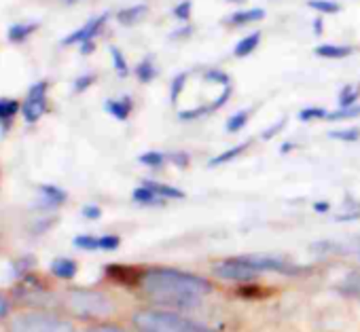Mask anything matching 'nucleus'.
Wrapping results in <instances>:
<instances>
[{
    "label": "nucleus",
    "instance_id": "f257e3e1",
    "mask_svg": "<svg viewBox=\"0 0 360 332\" xmlns=\"http://www.w3.org/2000/svg\"><path fill=\"white\" fill-rule=\"evenodd\" d=\"M140 288L157 303L172 307L195 305L202 296L212 292V284L191 271L153 267L140 275Z\"/></svg>",
    "mask_w": 360,
    "mask_h": 332
},
{
    "label": "nucleus",
    "instance_id": "f03ea898",
    "mask_svg": "<svg viewBox=\"0 0 360 332\" xmlns=\"http://www.w3.org/2000/svg\"><path fill=\"white\" fill-rule=\"evenodd\" d=\"M131 319L138 332H214L206 324L161 309H140Z\"/></svg>",
    "mask_w": 360,
    "mask_h": 332
},
{
    "label": "nucleus",
    "instance_id": "7ed1b4c3",
    "mask_svg": "<svg viewBox=\"0 0 360 332\" xmlns=\"http://www.w3.org/2000/svg\"><path fill=\"white\" fill-rule=\"evenodd\" d=\"M64 305L72 315L83 319H104L115 311V303L110 300V296L98 290H83V288L66 292Z\"/></svg>",
    "mask_w": 360,
    "mask_h": 332
},
{
    "label": "nucleus",
    "instance_id": "20e7f679",
    "mask_svg": "<svg viewBox=\"0 0 360 332\" xmlns=\"http://www.w3.org/2000/svg\"><path fill=\"white\" fill-rule=\"evenodd\" d=\"M9 332H75V326L47 311H24L11 319Z\"/></svg>",
    "mask_w": 360,
    "mask_h": 332
},
{
    "label": "nucleus",
    "instance_id": "39448f33",
    "mask_svg": "<svg viewBox=\"0 0 360 332\" xmlns=\"http://www.w3.org/2000/svg\"><path fill=\"white\" fill-rule=\"evenodd\" d=\"M49 81L41 79L32 83L22 100V117L26 125H37L49 112Z\"/></svg>",
    "mask_w": 360,
    "mask_h": 332
},
{
    "label": "nucleus",
    "instance_id": "423d86ee",
    "mask_svg": "<svg viewBox=\"0 0 360 332\" xmlns=\"http://www.w3.org/2000/svg\"><path fill=\"white\" fill-rule=\"evenodd\" d=\"M212 273L217 277H221V279H227V281H250V279L261 275V271L252 263L250 254L219 260V263L212 265Z\"/></svg>",
    "mask_w": 360,
    "mask_h": 332
},
{
    "label": "nucleus",
    "instance_id": "0eeeda50",
    "mask_svg": "<svg viewBox=\"0 0 360 332\" xmlns=\"http://www.w3.org/2000/svg\"><path fill=\"white\" fill-rule=\"evenodd\" d=\"M108 20H110V13H108V11H104V13H100V15L87 20L81 28H77V30H72L70 34H66V36L62 39L60 45H62V47H81V45H85V43H96V39L104 32Z\"/></svg>",
    "mask_w": 360,
    "mask_h": 332
},
{
    "label": "nucleus",
    "instance_id": "6e6552de",
    "mask_svg": "<svg viewBox=\"0 0 360 332\" xmlns=\"http://www.w3.org/2000/svg\"><path fill=\"white\" fill-rule=\"evenodd\" d=\"M261 20H265V9L263 7H250V9L233 11L231 15H227L223 20V24L227 28H246V26H252V24H257Z\"/></svg>",
    "mask_w": 360,
    "mask_h": 332
},
{
    "label": "nucleus",
    "instance_id": "1a4fd4ad",
    "mask_svg": "<svg viewBox=\"0 0 360 332\" xmlns=\"http://www.w3.org/2000/svg\"><path fill=\"white\" fill-rule=\"evenodd\" d=\"M134 108H136V104H134V98L131 95H121V98H108L106 102H104V110H106V114H110L115 121H121V123H125L129 117H131V112H134Z\"/></svg>",
    "mask_w": 360,
    "mask_h": 332
},
{
    "label": "nucleus",
    "instance_id": "9d476101",
    "mask_svg": "<svg viewBox=\"0 0 360 332\" xmlns=\"http://www.w3.org/2000/svg\"><path fill=\"white\" fill-rule=\"evenodd\" d=\"M39 30H41V24L34 22V20L15 22V24H11L9 30H7V41L13 43V45H24V43H28Z\"/></svg>",
    "mask_w": 360,
    "mask_h": 332
},
{
    "label": "nucleus",
    "instance_id": "9b49d317",
    "mask_svg": "<svg viewBox=\"0 0 360 332\" xmlns=\"http://www.w3.org/2000/svg\"><path fill=\"white\" fill-rule=\"evenodd\" d=\"M356 47L354 45H339V43H320L314 47V55L320 60H345L349 55H354Z\"/></svg>",
    "mask_w": 360,
    "mask_h": 332
},
{
    "label": "nucleus",
    "instance_id": "f8f14e48",
    "mask_svg": "<svg viewBox=\"0 0 360 332\" xmlns=\"http://www.w3.org/2000/svg\"><path fill=\"white\" fill-rule=\"evenodd\" d=\"M146 13H148V5H146V3H134V5H129V7L119 9L117 15H115V20H117L119 26L131 28V26L140 24V22L146 18Z\"/></svg>",
    "mask_w": 360,
    "mask_h": 332
},
{
    "label": "nucleus",
    "instance_id": "ddd939ff",
    "mask_svg": "<svg viewBox=\"0 0 360 332\" xmlns=\"http://www.w3.org/2000/svg\"><path fill=\"white\" fill-rule=\"evenodd\" d=\"M18 114H22V102L18 98H9V95L0 98V129L3 131L11 129Z\"/></svg>",
    "mask_w": 360,
    "mask_h": 332
},
{
    "label": "nucleus",
    "instance_id": "4468645a",
    "mask_svg": "<svg viewBox=\"0 0 360 332\" xmlns=\"http://www.w3.org/2000/svg\"><path fill=\"white\" fill-rule=\"evenodd\" d=\"M261 41H263V34H261L259 30H257V32H250V34H246V36H242V39L236 43V47H233V58H236V60L250 58V55L259 49Z\"/></svg>",
    "mask_w": 360,
    "mask_h": 332
},
{
    "label": "nucleus",
    "instance_id": "2eb2a0df",
    "mask_svg": "<svg viewBox=\"0 0 360 332\" xmlns=\"http://www.w3.org/2000/svg\"><path fill=\"white\" fill-rule=\"evenodd\" d=\"M131 72H134V77H136V81H138L140 85H150V83L157 79V74H159V70H157V64H155L153 55L142 58V60L136 64V68H134Z\"/></svg>",
    "mask_w": 360,
    "mask_h": 332
},
{
    "label": "nucleus",
    "instance_id": "dca6fc26",
    "mask_svg": "<svg viewBox=\"0 0 360 332\" xmlns=\"http://www.w3.org/2000/svg\"><path fill=\"white\" fill-rule=\"evenodd\" d=\"M131 201L142 206V208H163L167 201L161 199L159 195H155L146 185H138L134 191H131Z\"/></svg>",
    "mask_w": 360,
    "mask_h": 332
},
{
    "label": "nucleus",
    "instance_id": "f3484780",
    "mask_svg": "<svg viewBox=\"0 0 360 332\" xmlns=\"http://www.w3.org/2000/svg\"><path fill=\"white\" fill-rule=\"evenodd\" d=\"M142 185H146L155 195H159L165 201H180V199L187 197L185 191H180L178 187H172V185H165V182H159V180H144Z\"/></svg>",
    "mask_w": 360,
    "mask_h": 332
},
{
    "label": "nucleus",
    "instance_id": "a211bd4d",
    "mask_svg": "<svg viewBox=\"0 0 360 332\" xmlns=\"http://www.w3.org/2000/svg\"><path fill=\"white\" fill-rule=\"evenodd\" d=\"M250 146H252V140H246V142H242V144H236V146H231V148L219 152L217 157H212V159L208 161V165H210V168H219V165L231 163V161H236L238 157H242Z\"/></svg>",
    "mask_w": 360,
    "mask_h": 332
},
{
    "label": "nucleus",
    "instance_id": "6ab92c4d",
    "mask_svg": "<svg viewBox=\"0 0 360 332\" xmlns=\"http://www.w3.org/2000/svg\"><path fill=\"white\" fill-rule=\"evenodd\" d=\"M39 195H41V201H43L47 208H60V206H64L66 199H68L66 191L60 189V187H53V185H43V187L39 189Z\"/></svg>",
    "mask_w": 360,
    "mask_h": 332
},
{
    "label": "nucleus",
    "instance_id": "aec40b11",
    "mask_svg": "<svg viewBox=\"0 0 360 332\" xmlns=\"http://www.w3.org/2000/svg\"><path fill=\"white\" fill-rule=\"evenodd\" d=\"M189 70H183V72H178L172 77L169 81V104H178L180 102V95L185 93V87L189 83Z\"/></svg>",
    "mask_w": 360,
    "mask_h": 332
},
{
    "label": "nucleus",
    "instance_id": "412c9836",
    "mask_svg": "<svg viewBox=\"0 0 360 332\" xmlns=\"http://www.w3.org/2000/svg\"><path fill=\"white\" fill-rule=\"evenodd\" d=\"M138 163L144 165L148 170H161L163 165L167 163V152L161 150H146L142 154H138Z\"/></svg>",
    "mask_w": 360,
    "mask_h": 332
},
{
    "label": "nucleus",
    "instance_id": "4be33fe9",
    "mask_svg": "<svg viewBox=\"0 0 360 332\" xmlns=\"http://www.w3.org/2000/svg\"><path fill=\"white\" fill-rule=\"evenodd\" d=\"M110 62H112V70H115V74L119 77V79H127L129 74H131V68H129V64H127V58L123 55V51L119 49V47H115V45H110Z\"/></svg>",
    "mask_w": 360,
    "mask_h": 332
},
{
    "label": "nucleus",
    "instance_id": "5701e85b",
    "mask_svg": "<svg viewBox=\"0 0 360 332\" xmlns=\"http://www.w3.org/2000/svg\"><path fill=\"white\" fill-rule=\"evenodd\" d=\"M250 114H252V110H250V108H240L238 112H233V114L225 121V129H227V133H240V131L248 125Z\"/></svg>",
    "mask_w": 360,
    "mask_h": 332
},
{
    "label": "nucleus",
    "instance_id": "b1692460",
    "mask_svg": "<svg viewBox=\"0 0 360 332\" xmlns=\"http://www.w3.org/2000/svg\"><path fill=\"white\" fill-rule=\"evenodd\" d=\"M51 273L56 277H62V279H72L75 273H77V263L72 258H66V256H60L51 263Z\"/></svg>",
    "mask_w": 360,
    "mask_h": 332
},
{
    "label": "nucleus",
    "instance_id": "393cba45",
    "mask_svg": "<svg viewBox=\"0 0 360 332\" xmlns=\"http://www.w3.org/2000/svg\"><path fill=\"white\" fill-rule=\"evenodd\" d=\"M360 104V89L358 85H343L337 95V108H349Z\"/></svg>",
    "mask_w": 360,
    "mask_h": 332
},
{
    "label": "nucleus",
    "instance_id": "a878e982",
    "mask_svg": "<svg viewBox=\"0 0 360 332\" xmlns=\"http://www.w3.org/2000/svg\"><path fill=\"white\" fill-rule=\"evenodd\" d=\"M307 7L311 11H316L318 15H337L341 13V3H337V0H307Z\"/></svg>",
    "mask_w": 360,
    "mask_h": 332
},
{
    "label": "nucleus",
    "instance_id": "bb28decb",
    "mask_svg": "<svg viewBox=\"0 0 360 332\" xmlns=\"http://www.w3.org/2000/svg\"><path fill=\"white\" fill-rule=\"evenodd\" d=\"M354 119H360V104L349 106V108L328 110V117H326L328 123H341V121H354Z\"/></svg>",
    "mask_w": 360,
    "mask_h": 332
},
{
    "label": "nucleus",
    "instance_id": "cd10ccee",
    "mask_svg": "<svg viewBox=\"0 0 360 332\" xmlns=\"http://www.w3.org/2000/svg\"><path fill=\"white\" fill-rule=\"evenodd\" d=\"M299 121L301 123H316V121H326L328 110L324 106H305L299 110Z\"/></svg>",
    "mask_w": 360,
    "mask_h": 332
},
{
    "label": "nucleus",
    "instance_id": "c85d7f7f",
    "mask_svg": "<svg viewBox=\"0 0 360 332\" xmlns=\"http://www.w3.org/2000/svg\"><path fill=\"white\" fill-rule=\"evenodd\" d=\"M191 15H193V3L191 0H180L172 7V18L180 24H191Z\"/></svg>",
    "mask_w": 360,
    "mask_h": 332
},
{
    "label": "nucleus",
    "instance_id": "c756f323",
    "mask_svg": "<svg viewBox=\"0 0 360 332\" xmlns=\"http://www.w3.org/2000/svg\"><path fill=\"white\" fill-rule=\"evenodd\" d=\"M204 81L206 83H212V85H219V87H227V85H231V77H229V72L227 70H223V68H206L204 70Z\"/></svg>",
    "mask_w": 360,
    "mask_h": 332
},
{
    "label": "nucleus",
    "instance_id": "7c9ffc66",
    "mask_svg": "<svg viewBox=\"0 0 360 332\" xmlns=\"http://www.w3.org/2000/svg\"><path fill=\"white\" fill-rule=\"evenodd\" d=\"M208 114H212L210 112V104H202V106H193V108H187V110H180L178 112V121L193 123V121H200V119H204Z\"/></svg>",
    "mask_w": 360,
    "mask_h": 332
},
{
    "label": "nucleus",
    "instance_id": "2f4dec72",
    "mask_svg": "<svg viewBox=\"0 0 360 332\" xmlns=\"http://www.w3.org/2000/svg\"><path fill=\"white\" fill-rule=\"evenodd\" d=\"M330 140H339V142H358L360 140V127L356 125H349V127H341V129H333L328 133Z\"/></svg>",
    "mask_w": 360,
    "mask_h": 332
},
{
    "label": "nucleus",
    "instance_id": "473e14b6",
    "mask_svg": "<svg viewBox=\"0 0 360 332\" xmlns=\"http://www.w3.org/2000/svg\"><path fill=\"white\" fill-rule=\"evenodd\" d=\"M75 246L79 250L96 252V250H102V239H100V235H77L75 237Z\"/></svg>",
    "mask_w": 360,
    "mask_h": 332
},
{
    "label": "nucleus",
    "instance_id": "72a5a7b5",
    "mask_svg": "<svg viewBox=\"0 0 360 332\" xmlns=\"http://www.w3.org/2000/svg\"><path fill=\"white\" fill-rule=\"evenodd\" d=\"M96 81H98V74H96V72L79 74V77L75 79V83H72V91H75V93H85V91H89V89L96 85Z\"/></svg>",
    "mask_w": 360,
    "mask_h": 332
},
{
    "label": "nucleus",
    "instance_id": "f704fd0d",
    "mask_svg": "<svg viewBox=\"0 0 360 332\" xmlns=\"http://www.w3.org/2000/svg\"><path fill=\"white\" fill-rule=\"evenodd\" d=\"M231 95H233V85H227V87H223L221 89V93L210 102V112L214 114V112H219L221 108H225L227 104H229V100H231Z\"/></svg>",
    "mask_w": 360,
    "mask_h": 332
},
{
    "label": "nucleus",
    "instance_id": "c9c22d12",
    "mask_svg": "<svg viewBox=\"0 0 360 332\" xmlns=\"http://www.w3.org/2000/svg\"><path fill=\"white\" fill-rule=\"evenodd\" d=\"M193 32H195V28H193L191 24H183L180 28H176V30H172V32H169V41H174V43L189 41V39L193 36Z\"/></svg>",
    "mask_w": 360,
    "mask_h": 332
},
{
    "label": "nucleus",
    "instance_id": "e433bc0d",
    "mask_svg": "<svg viewBox=\"0 0 360 332\" xmlns=\"http://www.w3.org/2000/svg\"><path fill=\"white\" fill-rule=\"evenodd\" d=\"M167 161L174 163L176 168H189L191 163V154L185 150H176V152H167Z\"/></svg>",
    "mask_w": 360,
    "mask_h": 332
},
{
    "label": "nucleus",
    "instance_id": "4c0bfd02",
    "mask_svg": "<svg viewBox=\"0 0 360 332\" xmlns=\"http://www.w3.org/2000/svg\"><path fill=\"white\" fill-rule=\"evenodd\" d=\"M286 121H288L286 117L278 119V121H276L274 125H269V127H267V129H265V131L261 133V140H265V142H267V140H271V138L280 135V131H282V129L286 127Z\"/></svg>",
    "mask_w": 360,
    "mask_h": 332
},
{
    "label": "nucleus",
    "instance_id": "58836bf2",
    "mask_svg": "<svg viewBox=\"0 0 360 332\" xmlns=\"http://www.w3.org/2000/svg\"><path fill=\"white\" fill-rule=\"evenodd\" d=\"M311 30H314V36H324V15H316L314 22H311Z\"/></svg>",
    "mask_w": 360,
    "mask_h": 332
},
{
    "label": "nucleus",
    "instance_id": "ea45409f",
    "mask_svg": "<svg viewBox=\"0 0 360 332\" xmlns=\"http://www.w3.org/2000/svg\"><path fill=\"white\" fill-rule=\"evenodd\" d=\"M85 332H125L123 328H119V326H110V324H100V326H91L89 330H85Z\"/></svg>",
    "mask_w": 360,
    "mask_h": 332
},
{
    "label": "nucleus",
    "instance_id": "a19ab883",
    "mask_svg": "<svg viewBox=\"0 0 360 332\" xmlns=\"http://www.w3.org/2000/svg\"><path fill=\"white\" fill-rule=\"evenodd\" d=\"M83 216L89 218V220H96V218L102 216V210H100L98 206H85V208H83Z\"/></svg>",
    "mask_w": 360,
    "mask_h": 332
},
{
    "label": "nucleus",
    "instance_id": "79ce46f5",
    "mask_svg": "<svg viewBox=\"0 0 360 332\" xmlns=\"http://www.w3.org/2000/svg\"><path fill=\"white\" fill-rule=\"evenodd\" d=\"M94 51H96V43H85V45L79 47V53L81 55H91Z\"/></svg>",
    "mask_w": 360,
    "mask_h": 332
},
{
    "label": "nucleus",
    "instance_id": "37998d69",
    "mask_svg": "<svg viewBox=\"0 0 360 332\" xmlns=\"http://www.w3.org/2000/svg\"><path fill=\"white\" fill-rule=\"evenodd\" d=\"M314 210H316L318 214H326V212L330 210V204H328V201H316V204H314Z\"/></svg>",
    "mask_w": 360,
    "mask_h": 332
},
{
    "label": "nucleus",
    "instance_id": "c03bdc74",
    "mask_svg": "<svg viewBox=\"0 0 360 332\" xmlns=\"http://www.w3.org/2000/svg\"><path fill=\"white\" fill-rule=\"evenodd\" d=\"M7 313H9V300L3 294H0V319H3Z\"/></svg>",
    "mask_w": 360,
    "mask_h": 332
},
{
    "label": "nucleus",
    "instance_id": "a18cd8bd",
    "mask_svg": "<svg viewBox=\"0 0 360 332\" xmlns=\"http://www.w3.org/2000/svg\"><path fill=\"white\" fill-rule=\"evenodd\" d=\"M292 148H295V144H292V142H286V144H282L280 150H282V152H288V150H292Z\"/></svg>",
    "mask_w": 360,
    "mask_h": 332
},
{
    "label": "nucleus",
    "instance_id": "49530a36",
    "mask_svg": "<svg viewBox=\"0 0 360 332\" xmlns=\"http://www.w3.org/2000/svg\"><path fill=\"white\" fill-rule=\"evenodd\" d=\"M60 3H62V5H66V7H72V5H77V3H79V0H60Z\"/></svg>",
    "mask_w": 360,
    "mask_h": 332
},
{
    "label": "nucleus",
    "instance_id": "de8ad7c7",
    "mask_svg": "<svg viewBox=\"0 0 360 332\" xmlns=\"http://www.w3.org/2000/svg\"><path fill=\"white\" fill-rule=\"evenodd\" d=\"M225 3H231V5H244L248 0H225Z\"/></svg>",
    "mask_w": 360,
    "mask_h": 332
}]
</instances>
